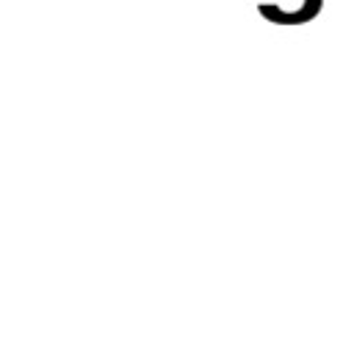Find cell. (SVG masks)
Instances as JSON below:
<instances>
[{
	"label": "cell",
	"mask_w": 354,
	"mask_h": 354,
	"mask_svg": "<svg viewBox=\"0 0 354 354\" xmlns=\"http://www.w3.org/2000/svg\"><path fill=\"white\" fill-rule=\"evenodd\" d=\"M324 3L326 0H274V3H260L257 11L271 25L299 28V25L313 22L324 11Z\"/></svg>",
	"instance_id": "1"
}]
</instances>
